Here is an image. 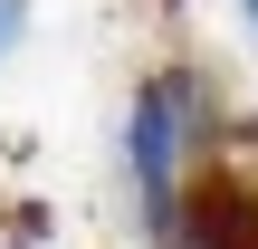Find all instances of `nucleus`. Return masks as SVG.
<instances>
[{
  "label": "nucleus",
  "instance_id": "2",
  "mask_svg": "<svg viewBox=\"0 0 258 249\" xmlns=\"http://www.w3.org/2000/svg\"><path fill=\"white\" fill-rule=\"evenodd\" d=\"M163 249H258V173L211 163L191 192H182V221Z\"/></svg>",
  "mask_w": 258,
  "mask_h": 249
},
{
  "label": "nucleus",
  "instance_id": "4",
  "mask_svg": "<svg viewBox=\"0 0 258 249\" xmlns=\"http://www.w3.org/2000/svg\"><path fill=\"white\" fill-rule=\"evenodd\" d=\"M239 19H249V38H258V0H239Z\"/></svg>",
  "mask_w": 258,
  "mask_h": 249
},
{
  "label": "nucleus",
  "instance_id": "1",
  "mask_svg": "<svg viewBox=\"0 0 258 249\" xmlns=\"http://www.w3.org/2000/svg\"><path fill=\"white\" fill-rule=\"evenodd\" d=\"M191 77L182 67H163V77H144L134 86V106H124V182H134V211H144V230L153 240H172V221H182V163H191Z\"/></svg>",
  "mask_w": 258,
  "mask_h": 249
},
{
  "label": "nucleus",
  "instance_id": "3",
  "mask_svg": "<svg viewBox=\"0 0 258 249\" xmlns=\"http://www.w3.org/2000/svg\"><path fill=\"white\" fill-rule=\"evenodd\" d=\"M10 38H19V0H0V58H10Z\"/></svg>",
  "mask_w": 258,
  "mask_h": 249
}]
</instances>
